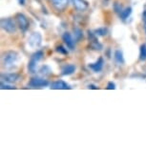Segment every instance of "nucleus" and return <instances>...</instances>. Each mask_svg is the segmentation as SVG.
I'll return each instance as SVG.
<instances>
[{"label": "nucleus", "mask_w": 146, "mask_h": 146, "mask_svg": "<svg viewBox=\"0 0 146 146\" xmlns=\"http://www.w3.org/2000/svg\"><path fill=\"white\" fill-rule=\"evenodd\" d=\"M20 60V56L19 54L16 53V52H7L3 54V57H2V63H3V66L6 69H13L16 67L18 65V62Z\"/></svg>", "instance_id": "obj_1"}, {"label": "nucleus", "mask_w": 146, "mask_h": 146, "mask_svg": "<svg viewBox=\"0 0 146 146\" xmlns=\"http://www.w3.org/2000/svg\"><path fill=\"white\" fill-rule=\"evenodd\" d=\"M43 57V52L41 51H37L33 54L32 57H31V60L29 62V65H28V70L30 71V73L32 74H35L36 73V66H37V63L42 59Z\"/></svg>", "instance_id": "obj_2"}, {"label": "nucleus", "mask_w": 146, "mask_h": 146, "mask_svg": "<svg viewBox=\"0 0 146 146\" xmlns=\"http://www.w3.org/2000/svg\"><path fill=\"white\" fill-rule=\"evenodd\" d=\"M41 43H42V36H41L40 33L38 32L33 33L28 38V45L32 49H36L40 47Z\"/></svg>", "instance_id": "obj_3"}, {"label": "nucleus", "mask_w": 146, "mask_h": 146, "mask_svg": "<svg viewBox=\"0 0 146 146\" xmlns=\"http://www.w3.org/2000/svg\"><path fill=\"white\" fill-rule=\"evenodd\" d=\"M1 28L7 32L8 34H13L16 31V26L15 21L12 18H2L1 19Z\"/></svg>", "instance_id": "obj_4"}, {"label": "nucleus", "mask_w": 146, "mask_h": 146, "mask_svg": "<svg viewBox=\"0 0 146 146\" xmlns=\"http://www.w3.org/2000/svg\"><path fill=\"white\" fill-rule=\"evenodd\" d=\"M16 21H17V24L19 26V28L22 32H26L27 30L29 29V20L28 18L26 17L24 15H22V13H18V15H16Z\"/></svg>", "instance_id": "obj_5"}, {"label": "nucleus", "mask_w": 146, "mask_h": 146, "mask_svg": "<svg viewBox=\"0 0 146 146\" xmlns=\"http://www.w3.org/2000/svg\"><path fill=\"white\" fill-rule=\"evenodd\" d=\"M49 85L48 80L41 78H32L29 82V86L33 88H38V87H46Z\"/></svg>", "instance_id": "obj_6"}, {"label": "nucleus", "mask_w": 146, "mask_h": 146, "mask_svg": "<svg viewBox=\"0 0 146 146\" xmlns=\"http://www.w3.org/2000/svg\"><path fill=\"white\" fill-rule=\"evenodd\" d=\"M62 39L70 50H74V49H75L76 39H74V37L72 36V35L70 33H65V34L62 35Z\"/></svg>", "instance_id": "obj_7"}, {"label": "nucleus", "mask_w": 146, "mask_h": 146, "mask_svg": "<svg viewBox=\"0 0 146 146\" xmlns=\"http://www.w3.org/2000/svg\"><path fill=\"white\" fill-rule=\"evenodd\" d=\"M19 76L17 74L15 73H10V74H3L1 76L2 80L7 82V83H13V82H16L19 79Z\"/></svg>", "instance_id": "obj_8"}, {"label": "nucleus", "mask_w": 146, "mask_h": 146, "mask_svg": "<svg viewBox=\"0 0 146 146\" xmlns=\"http://www.w3.org/2000/svg\"><path fill=\"white\" fill-rule=\"evenodd\" d=\"M51 89H54V90H67V89H71V87L66 83L65 81L63 80H57L54 81L51 84Z\"/></svg>", "instance_id": "obj_9"}, {"label": "nucleus", "mask_w": 146, "mask_h": 146, "mask_svg": "<svg viewBox=\"0 0 146 146\" xmlns=\"http://www.w3.org/2000/svg\"><path fill=\"white\" fill-rule=\"evenodd\" d=\"M103 65H104V60L102 57H100L95 63H92V64H89V68L92 69L94 72L96 73H98L102 70L103 68Z\"/></svg>", "instance_id": "obj_10"}, {"label": "nucleus", "mask_w": 146, "mask_h": 146, "mask_svg": "<svg viewBox=\"0 0 146 146\" xmlns=\"http://www.w3.org/2000/svg\"><path fill=\"white\" fill-rule=\"evenodd\" d=\"M71 1L76 9L81 12H83L88 8V4L85 0H71Z\"/></svg>", "instance_id": "obj_11"}, {"label": "nucleus", "mask_w": 146, "mask_h": 146, "mask_svg": "<svg viewBox=\"0 0 146 146\" xmlns=\"http://www.w3.org/2000/svg\"><path fill=\"white\" fill-rule=\"evenodd\" d=\"M89 38L91 41V47L95 50H101L102 49V45L98 42V40L96 38V35L92 34V33H89Z\"/></svg>", "instance_id": "obj_12"}, {"label": "nucleus", "mask_w": 146, "mask_h": 146, "mask_svg": "<svg viewBox=\"0 0 146 146\" xmlns=\"http://www.w3.org/2000/svg\"><path fill=\"white\" fill-rule=\"evenodd\" d=\"M57 10H64L68 6V0H50Z\"/></svg>", "instance_id": "obj_13"}, {"label": "nucleus", "mask_w": 146, "mask_h": 146, "mask_svg": "<svg viewBox=\"0 0 146 146\" xmlns=\"http://www.w3.org/2000/svg\"><path fill=\"white\" fill-rule=\"evenodd\" d=\"M76 71V66L74 64H67L62 68L61 70V75L63 76H70L72 74H74Z\"/></svg>", "instance_id": "obj_14"}, {"label": "nucleus", "mask_w": 146, "mask_h": 146, "mask_svg": "<svg viewBox=\"0 0 146 146\" xmlns=\"http://www.w3.org/2000/svg\"><path fill=\"white\" fill-rule=\"evenodd\" d=\"M132 13V8L131 7H128V8H125V9H123L121 12L119 13V16L121 19H123V20H125V19H127L130 15Z\"/></svg>", "instance_id": "obj_15"}, {"label": "nucleus", "mask_w": 146, "mask_h": 146, "mask_svg": "<svg viewBox=\"0 0 146 146\" xmlns=\"http://www.w3.org/2000/svg\"><path fill=\"white\" fill-rule=\"evenodd\" d=\"M115 59L118 64H123L124 63V57H123V54L120 50H117L115 52Z\"/></svg>", "instance_id": "obj_16"}, {"label": "nucleus", "mask_w": 146, "mask_h": 146, "mask_svg": "<svg viewBox=\"0 0 146 146\" xmlns=\"http://www.w3.org/2000/svg\"><path fill=\"white\" fill-rule=\"evenodd\" d=\"M139 59L141 61H145L146 60V45L142 44L140 46V50H139Z\"/></svg>", "instance_id": "obj_17"}, {"label": "nucleus", "mask_w": 146, "mask_h": 146, "mask_svg": "<svg viewBox=\"0 0 146 146\" xmlns=\"http://www.w3.org/2000/svg\"><path fill=\"white\" fill-rule=\"evenodd\" d=\"M107 33H108V31H107L106 28H100V29H98L95 31V35H100V36H104V35H107Z\"/></svg>", "instance_id": "obj_18"}, {"label": "nucleus", "mask_w": 146, "mask_h": 146, "mask_svg": "<svg viewBox=\"0 0 146 146\" xmlns=\"http://www.w3.org/2000/svg\"><path fill=\"white\" fill-rule=\"evenodd\" d=\"M56 52H58V53H60V54H66L68 53L67 52V50H65L64 48H63L62 46H58L56 48Z\"/></svg>", "instance_id": "obj_19"}, {"label": "nucleus", "mask_w": 146, "mask_h": 146, "mask_svg": "<svg viewBox=\"0 0 146 146\" xmlns=\"http://www.w3.org/2000/svg\"><path fill=\"white\" fill-rule=\"evenodd\" d=\"M15 86H12V85H8L5 83H1V89H15Z\"/></svg>", "instance_id": "obj_20"}, {"label": "nucleus", "mask_w": 146, "mask_h": 146, "mask_svg": "<svg viewBox=\"0 0 146 146\" xmlns=\"http://www.w3.org/2000/svg\"><path fill=\"white\" fill-rule=\"evenodd\" d=\"M115 12H117L118 13H119L121 11H122V8H121V5H119L117 3V2H115Z\"/></svg>", "instance_id": "obj_21"}, {"label": "nucleus", "mask_w": 146, "mask_h": 146, "mask_svg": "<svg viewBox=\"0 0 146 146\" xmlns=\"http://www.w3.org/2000/svg\"><path fill=\"white\" fill-rule=\"evenodd\" d=\"M107 89H109V90H115V83H113V82H109L108 85H107Z\"/></svg>", "instance_id": "obj_22"}, {"label": "nucleus", "mask_w": 146, "mask_h": 146, "mask_svg": "<svg viewBox=\"0 0 146 146\" xmlns=\"http://www.w3.org/2000/svg\"><path fill=\"white\" fill-rule=\"evenodd\" d=\"M75 33H76V38H78V39H79V38H80L81 36H82V34H81V32L79 31V30H78V29H76L75 30Z\"/></svg>", "instance_id": "obj_23"}, {"label": "nucleus", "mask_w": 146, "mask_h": 146, "mask_svg": "<svg viewBox=\"0 0 146 146\" xmlns=\"http://www.w3.org/2000/svg\"><path fill=\"white\" fill-rule=\"evenodd\" d=\"M25 1H26V0H18V2H19V4H20V5L25 4Z\"/></svg>", "instance_id": "obj_24"}, {"label": "nucleus", "mask_w": 146, "mask_h": 146, "mask_svg": "<svg viewBox=\"0 0 146 146\" xmlns=\"http://www.w3.org/2000/svg\"><path fill=\"white\" fill-rule=\"evenodd\" d=\"M88 88H91V89H98V87L94 86V85H89V87Z\"/></svg>", "instance_id": "obj_25"}, {"label": "nucleus", "mask_w": 146, "mask_h": 146, "mask_svg": "<svg viewBox=\"0 0 146 146\" xmlns=\"http://www.w3.org/2000/svg\"><path fill=\"white\" fill-rule=\"evenodd\" d=\"M145 29H146V21H145Z\"/></svg>", "instance_id": "obj_26"}]
</instances>
